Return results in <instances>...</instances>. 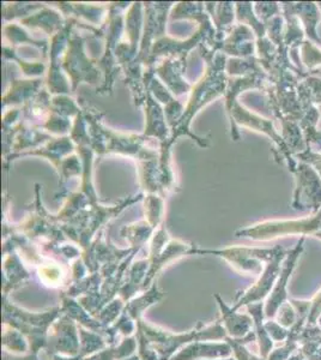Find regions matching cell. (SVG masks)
Masks as SVG:
<instances>
[{
  "mask_svg": "<svg viewBox=\"0 0 321 360\" xmlns=\"http://www.w3.org/2000/svg\"><path fill=\"white\" fill-rule=\"evenodd\" d=\"M207 60L211 66L209 68L205 78H203L193 90L188 110L185 112L183 118L180 119L179 123L174 127V136L171 137V143L174 142V139L178 136L190 134L188 127L191 123L192 117L203 107V105L210 103L212 98L225 93V75H224L225 57L223 54H218L214 59V53L211 52L210 57H207Z\"/></svg>",
  "mask_w": 321,
  "mask_h": 360,
  "instance_id": "obj_1",
  "label": "cell"
},
{
  "mask_svg": "<svg viewBox=\"0 0 321 360\" xmlns=\"http://www.w3.org/2000/svg\"><path fill=\"white\" fill-rule=\"evenodd\" d=\"M321 229V209L314 215L299 219V220H281V221H266L259 225L240 229L236 232V237H246L254 240H270L273 238L301 234L315 236Z\"/></svg>",
  "mask_w": 321,
  "mask_h": 360,
  "instance_id": "obj_2",
  "label": "cell"
},
{
  "mask_svg": "<svg viewBox=\"0 0 321 360\" xmlns=\"http://www.w3.org/2000/svg\"><path fill=\"white\" fill-rule=\"evenodd\" d=\"M138 329L142 330L143 334L145 335L151 347L159 353L161 360L169 359L176 348H179L181 345L191 342L193 340H197V341L202 339L220 340L223 339L225 336V333H224L225 329L221 327L220 322H217L215 326H211L205 330L204 329L203 330H193V332L181 334V335H173V334H168L162 330L148 327L147 324L143 323L142 321H138Z\"/></svg>",
  "mask_w": 321,
  "mask_h": 360,
  "instance_id": "obj_3",
  "label": "cell"
},
{
  "mask_svg": "<svg viewBox=\"0 0 321 360\" xmlns=\"http://www.w3.org/2000/svg\"><path fill=\"white\" fill-rule=\"evenodd\" d=\"M291 207L300 212L317 214L321 209V176L317 169L306 162H297Z\"/></svg>",
  "mask_w": 321,
  "mask_h": 360,
  "instance_id": "obj_4",
  "label": "cell"
},
{
  "mask_svg": "<svg viewBox=\"0 0 321 360\" xmlns=\"http://www.w3.org/2000/svg\"><path fill=\"white\" fill-rule=\"evenodd\" d=\"M276 251L273 249H256V248H232L222 251H208L210 254H217L225 258L242 271H252L258 274L261 271L263 263H268Z\"/></svg>",
  "mask_w": 321,
  "mask_h": 360,
  "instance_id": "obj_5",
  "label": "cell"
},
{
  "mask_svg": "<svg viewBox=\"0 0 321 360\" xmlns=\"http://www.w3.org/2000/svg\"><path fill=\"white\" fill-rule=\"evenodd\" d=\"M285 257H287V252H285L284 249L281 245H277L275 255L266 264V268H265L261 278H259V281L249 291L246 292L244 297H241L237 300V303L232 309L234 311L241 305L254 303V302L261 300V299L264 298L265 295H268L270 290H271V287L273 286V283L276 281V278H278V275L281 274V266H283L282 262H283V259H285Z\"/></svg>",
  "mask_w": 321,
  "mask_h": 360,
  "instance_id": "obj_6",
  "label": "cell"
},
{
  "mask_svg": "<svg viewBox=\"0 0 321 360\" xmlns=\"http://www.w3.org/2000/svg\"><path fill=\"white\" fill-rule=\"evenodd\" d=\"M186 252H191L190 245L183 243L169 242L168 243V234L164 229H159L157 233L155 234L154 242L151 246L150 270L148 273L147 278L143 283V286H147L154 278L156 271L164 266L168 261L174 257L181 256Z\"/></svg>",
  "mask_w": 321,
  "mask_h": 360,
  "instance_id": "obj_7",
  "label": "cell"
},
{
  "mask_svg": "<svg viewBox=\"0 0 321 360\" xmlns=\"http://www.w3.org/2000/svg\"><path fill=\"white\" fill-rule=\"evenodd\" d=\"M291 4L293 3H288V1L281 3L282 13L285 22L284 44L289 49V56L294 65L305 71L302 65L301 56H300V49L306 41L305 30L302 28L301 22L299 21L296 15L294 13Z\"/></svg>",
  "mask_w": 321,
  "mask_h": 360,
  "instance_id": "obj_8",
  "label": "cell"
},
{
  "mask_svg": "<svg viewBox=\"0 0 321 360\" xmlns=\"http://www.w3.org/2000/svg\"><path fill=\"white\" fill-rule=\"evenodd\" d=\"M48 349L52 356L57 352L66 353L71 356L79 354L81 346L78 341L74 319L69 316H64L58 322L52 335L49 338Z\"/></svg>",
  "mask_w": 321,
  "mask_h": 360,
  "instance_id": "obj_9",
  "label": "cell"
},
{
  "mask_svg": "<svg viewBox=\"0 0 321 360\" xmlns=\"http://www.w3.org/2000/svg\"><path fill=\"white\" fill-rule=\"evenodd\" d=\"M303 242H305V237H302L300 239V242L297 243V245L290 252L287 254L284 263L282 266L281 274H280L276 288H275L273 297L270 298L268 305H266V316L268 317H273L275 315L277 309L280 307V305H282L283 300L287 297V295H285L287 281H288L290 274L293 273L295 264H296L297 258L300 257V255H301L302 250H303Z\"/></svg>",
  "mask_w": 321,
  "mask_h": 360,
  "instance_id": "obj_10",
  "label": "cell"
},
{
  "mask_svg": "<svg viewBox=\"0 0 321 360\" xmlns=\"http://www.w3.org/2000/svg\"><path fill=\"white\" fill-rule=\"evenodd\" d=\"M256 34L252 29L244 25H237L235 28H232V32L229 34V37L222 42L223 45L221 46V49L227 53L232 54L242 58L254 57V39Z\"/></svg>",
  "mask_w": 321,
  "mask_h": 360,
  "instance_id": "obj_11",
  "label": "cell"
},
{
  "mask_svg": "<svg viewBox=\"0 0 321 360\" xmlns=\"http://www.w3.org/2000/svg\"><path fill=\"white\" fill-rule=\"evenodd\" d=\"M291 6H293L294 13L296 15L299 21L301 22L307 40L313 42L317 47H321V37L317 33V25L321 20V13L317 3L301 1V3H293Z\"/></svg>",
  "mask_w": 321,
  "mask_h": 360,
  "instance_id": "obj_12",
  "label": "cell"
},
{
  "mask_svg": "<svg viewBox=\"0 0 321 360\" xmlns=\"http://www.w3.org/2000/svg\"><path fill=\"white\" fill-rule=\"evenodd\" d=\"M232 353V347L223 344H193L183 349L171 360H193L198 358H220Z\"/></svg>",
  "mask_w": 321,
  "mask_h": 360,
  "instance_id": "obj_13",
  "label": "cell"
},
{
  "mask_svg": "<svg viewBox=\"0 0 321 360\" xmlns=\"http://www.w3.org/2000/svg\"><path fill=\"white\" fill-rule=\"evenodd\" d=\"M215 298L218 302L221 311H222V319H223L224 328L228 333L234 338L239 339L246 335L249 332V328L252 324V319H248L246 316L236 315L235 311L229 309V307L222 302L220 295H215Z\"/></svg>",
  "mask_w": 321,
  "mask_h": 360,
  "instance_id": "obj_14",
  "label": "cell"
},
{
  "mask_svg": "<svg viewBox=\"0 0 321 360\" xmlns=\"http://www.w3.org/2000/svg\"><path fill=\"white\" fill-rule=\"evenodd\" d=\"M278 119L281 120L282 124V137L284 139L291 155L295 158L297 154L305 152L307 144L300 123L285 117H278Z\"/></svg>",
  "mask_w": 321,
  "mask_h": 360,
  "instance_id": "obj_15",
  "label": "cell"
},
{
  "mask_svg": "<svg viewBox=\"0 0 321 360\" xmlns=\"http://www.w3.org/2000/svg\"><path fill=\"white\" fill-rule=\"evenodd\" d=\"M183 60L179 62H164L161 68L157 69V74L162 76L163 79L168 83V86H171V90L174 91L175 94L180 95L183 93H186L190 89V86L188 83L183 82L181 79V69H180V64H183Z\"/></svg>",
  "mask_w": 321,
  "mask_h": 360,
  "instance_id": "obj_16",
  "label": "cell"
},
{
  "mask_svg": "<svg viewBox=\"0 0 321 360\" xmlns=\"http://www.w3.org/2000/svg\"><path fill=\"white\" fill-rule=\"evenodd\" d=\"M235 8L237 20L240 22V25H247L252 29L256 34V40H261L266 37L265 25L253 11L254 6L252 3H236Z\"/></svg>",
  "mask_w": 321,
  "mask_h": 360,
  "instance_id": "obj_17",
  "label": "cell"
},
{
  "mask_svg": "<svg viewBox=\"0 0 321 360\" xmlns=\"http://www.w3.org/2000/svg\"><path fill=\"white\" fill-rule=\"evenodd\" d=\"M22 23L30 25V27H42L46 32L49 34L53 33L54 30H61V21L59 13H53L51 10H45L42 13H35L33 17H29L27 20H23Z\"/></svg>",
  "mask_w": 321,
  "mask_h": 360,
  "instance_id": "obj_18",
  "label": "cell"
},
{
  "mask_svg": "<svg viewBox=\"0 0 321 360\" xmlns=\"http://www.w3.org/2000/svg\"><path fill=\"white\" fill-rule=\"evenodd\" d=\"M162 298V293L159 292V288L156 285L152 286L150 291L143 295L142 297L136 299L133 302H131L125 309V312L127 315L130 316L132 319H138L142 315L143 311L147 309L148 307H150L151 304L155 302H159V299Z\"/></svg>",
  "mask_w": 321,
  "mask_h": 360,
  "instance_id": "obj_19",
  "label": "cell"
},
{
  "mask_svg": "<svg viewBox=\"0 0 321 360\" xmlns=\"http://www.w3.org/2000/svg\"><path fill=\"white\" fill-rule=\"evenodd\" d=\"M5 275L8 280V283H5V295H8V290L18 285L20 281H23L25 278H28L29 274L25 271V268L22 266L18 257L16 255L10 256L5 262Z\"/></svg>",
  "mask_w": 321,
  "mask_h": 360,
  "instance_id": "obj_20",
  "label": "cell"
},
{
  "mask_svg": "<svg viewBox=\"0 0 321 360\" xmlns=\"http://www.w3.org/2000/svg\"><path fill=\"white\" fill-rule=\"evenodd\" d=\"M40 86V81H17L15 82V86L4 98V105L6 103H18L23 101L25 98L33 95V91H37Z\"/></svg>",
  "mask_w": 321,
  "mask_h": 360,
  "instance_id": "obj_21",
  "label": "cell"
},
{
  "mask_svg": "<svg viewBox=\"0 0 321 360\" xmlns=\"http://www.w3.org/2000/svg\"><path fill=\"white\" fill-rule=\"evenodd\" d=\"M261 309L263 305L261 304H256V305H248V310L251 311L253 316H254V321L256 324V332H258V336H259V342H261V356L266 358L268 356L270 349L273 348V342L271 340L268 338V332L265 327H263L261 324V319H263V314H261Z\"/></svg>",
  "mask_w": 321,
  "mask_h": 360,
  "instance_id": "obj_22",
  "label": "cell"
},
{
  "mask_svg": "<svg viewBox=\"0 0 321 360\" xmlns=\"http://www.w3.org/2000/svg\"><path fill=\"white\" fill-rule=\"evenodd\" d=\"M147 269V261L134 263L133 268L131 270L130 281H129L126 286L122 287V291H120V295H122V299L131 298L136 292L138 291L139 285H140L142 278L144 276V273H145Z\"/></svg>",
  "mask_w": 321,
  "mask_h": 360,
  "instance_id": "obj_23",
  "label": "cell"
},
{
  "mask_svg": "<svg viewBox=\"0 0 321 360\" xmlns=\"http://www.w3.org/2000/svg\"><path fill=\"white\" fill-rule=\"evenodd\" d=\"M300 56H301L302 65L308 71L312 70L320 69L321 68V51L317 46L314 45L313 42L308 41L306 39L301 49H300Z\"/></svg>",
  "mask_w": 321,
  "mask_h": 360,
  "instance_id": "obj_24",
  "label": "cell"
},
{
  "mask_svg": "<svg viewBox=\"0 0 321 360\" xmlns=\"http://www.w3.org/2000/svg\"><path fill=\"white\" fill-rule=\"evenodd\" d=\"M302 86L310 103L317 107L321 115V78L312 75H307L301 81Z\"/></svg>",
  "mask_w": 321,
  "mask_h": 360,
  "instance_id": "obj_25",
  "label": "cell"
},
{
  "mask_svg": "<svg viewBox=\"0 0 321 360\" xmlns=\"http://www.w3.org/2000/svg\"><path fill=\"white\" fill-rule=\"evenodd\" d=\"M216 25L224 34L232 30L234 21V4L232 3H220L217 6V15L215 17Z\"/></svg>",
  "mask_w": 321,
  "mask_h": 360,
  "instance_id": "obj_26",
  "label": "cell"
},
{
  "mask_svg": "<svg viewBox=\"0 0 321 360\" xmlns=\"http://www.w3.org/2000/svg\"><path fill=\"white\" fill-rule=\"evenodd\" d=\"M81 334V349H79V358L96 352L98 349L105 347V342L100 336L95 335L93 333H88L86 330H79Z\"/></svg>",
  "mask_w": 321,
  "mask_h": 360,
  "instance_id": "obj_27",
  "label": "cell"
},
{
  "mask_svg": "<svg viewBox=\"0 0 321 360\" xmlns=\"http://www.w3.org/2000/svg\"><path fill=\"white\" fill-rule=\"evenodd\" d=\"M254 13L263 23L283 13L280 3H256Z\"/></svg>",
  "mask_w": 321,
  "mask_h": 360,
  "instance_id": "obj_28",
  "label": "cell"
},
{
  "mask_svg": "<svg viewBox=\"0 0 321 360\" xmlns=\"http://www.w3.org/2000/svg\"><path fill=\"white\" fill-rule=\"evenodd\" d=\"M162 200L159 197L149 196L148 198V224H150L152 227H156L159 224L161 215H162Z\"/></svg>",
  "mask_w": 321,
  "mask_h": 360,
  "instance_id": "obj_29",
  "label": "cell"
},
{
  "mask_svg": "<svg viewBox=\"0 0 321 360\" xmlns=\"http://www.w3.org/2000/svg\"><path fill=\"white\" fill-rule=\"evenodd\" d=\"M3 342H4L5 347L10 348L11 351H16V352H25L27 351V344H25V341L20 333L13 332V330H10V332L5 330Z\"/></svg>",
  "mask_w": 321,
  "mask_h": 360,
  "instance_id": "obj_30",
  "label": "cell"
},
{
  "mask_svg": "<svg viewBox=\"0 0 321 360\" xmlns=\"http://www.w3.org/2000/svg\"><path fill=\"white\" fill-rule=\"evenodd\" d=\"M295 159L300 160L301 162H306V164L313 166L321 176V153L313 152L312 149L307 148L305 152L297 154L295 156Z\"/></svg>",
  "mask_w": 321,
  "mask_h": 360,
  "instance_id": "obj_31",
  "label": "cell"
},
{
  "mask_svg": "<svg viewBox=\"0 0 321 360\" xmlns=\"http://www.w3.org/2000/svg\"><path fill=\"white\" fill-rule=\"evenodd\" d=\"M122 300H114L113 303L108 305V307L101 311V314L98 315V319H100V323L105 324L108 323V322H112L117 316L119 315V312L122 310Z\"/></svg>",
  "mask_w": 321,
  "mask_h": 360,
  "instance_id": "obj_32",
  "label": "cell"
},
{
  "mask_svg": "<svg viewBox=\"0 0 321 360\" xmlns=\"http://www.w3.org/2000/svg\"><path fill=\"white\" fill-rule=\"evenodd\" d=\"M115 329H119L125 335H130L131 333L133 332V322L126 312H124L122 319H119L118 323L115 324Z\"/></svg>",
  "mask_w": 321,
  "mask_h": 360,
  "instance_id": "obj_33",
  "label": "cell"
},
{
  "mask_svg": "<svg viewBox=\"0 0 321 360\" xmlns=\"http://www.w3.org/2000/svg\"><path fill=\"white\" fill-rule=\"evenodd\" d=\"M265 329L275 340H283L287 336V332L284 329L281 328V326L273 323V322H268V323L265 324Z\"/></svg>",
  "mask_w": 321,
  "mask_h": 360,
  "instance_id": "obj_34",
  "label": "cell"
},
{
  "mask_svg": "<svg viewBox=\"0 0 321 360\" xmlns=\"http://www.w3.org/2000/svg\"><path fill=\"white\" fill-rule=\"evenodd\" d=\"M295 321V312L293 309L287 305L282 309V314H280V323L283 326H291Z\"/></svg>",
  "mask_w": 321,
  "mask_h": 360,
  "instance_id": "obj_35",
  "label": "cell"
},
{
  "mask_svg": "<svg viewBox=\"0 0 321 360\" xmlns=\"http://www.w3.org/2000/svg\"><path fill=\"white\" fill-rule=\"evenodd\" d=\"M307 75H312V76H317L321 78V68L320 69L312 70V71H307Z\"/></svg>",
  "mask_w": 321,
  "mask_h": 360,
  "instance_id": "obj_36",
  "label": "cell"
},
{
  "mask_svg": "<svg viewBox=\"0 0 321 360\" xmlns=\"http://www.w3.org/2000/svg\"><path fill=\"white\" fill-rule=\"evenodd\" d=\"M314 237H317L319 238V239H321V229L320 231H319V232H317V233H315V236H314Z\"/></svg>",
  "mask_w": 321,
  "mask_h": 360,
  "instance_id": "obj_37",
  "label": "cell"
},
{
  "mask_svg": "<svg viewBox=\"0 0 321 360\" xmlns=\"http://www.w3.org/2000/svg\"><path fill=\"white\" fill-rule=\"evenodd\" d=\"M126 360H140V358H138V356H133V358H130V359Z\"/></svg>",
  "mask_w": 321,
  "mask_h": 360,
  "instance_id": "obj_38",
  "label": "cell"
},
{
  "mask_svg": "<svg viewBox=\"0 0 321 360\" xmlns=\"http://www.w3.org/2000/svg\"><path fill=\"white\" fill-rule=\"evenodd\" d=\"M317 6H319V8H320V13H321V1H319V3H317Z\"/></svg>",
  "mask_w": 321,
  "mask_h": 360,
  "instance_id": "obj_39",
  "label": "cell"
},
{
  "mask_svg": "<svg viewBox=\"0 0 321 360\" xmlns=\"http://www.w3.org/2000/svg\"><path fill=\"white\" fill-rule=\"evenodd\" d=\"M227 360H232V359H227Z\"/></svg>",
  "mask_w": 321,
  "mask_h": 360,
  "instance_id": "obj_40",
  "label": "cell"
}]
</instances>
